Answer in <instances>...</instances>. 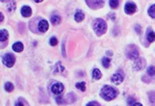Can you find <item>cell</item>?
Instances as JSON below:
<instances>
[{
  "label": "cell",
  "mask_w": 155,
  "mask_h": 106,
  "mask_svg": "<svg viewBox=\"0 0 155 106\" xmlns=\"http://www.w3.org/2000/svg\"><path fill=\"white\" fill-rule=\"evenodd\" d=\"M101 96L105 100L107 101H111L112 99H114L117 96V92L116 90L114 89L112 87L110 86H104L101 90Z\"/></svg>",
  "instance_id": "6da1fadb"
},
{
  "label": "cell",
  "mask_w": 155,
  "mask_h": 106,
  "mask_svg": "<svg viewBox=\"0 0 155 106\" xmlns=\"http://www.w3.org/2000/svg\"><path fill=\"white\" fill-rule=\"evenodd\" d=\"M93 29L95 31L97 36H102L104 35L106 31H107V23L105 22V20L101 19H96L93 21Z\"/></svg>",
  "instance_id": "7a4b0ae2"
},
{
  "label": "cell",
  "mask_w": 155,
  "mask_h": 106,
  "mask_svg": "<svg viewBox=\"0 0 155 106\" xmlns=\"http://www.w3.org/2000/svg\"><path fill=\"white\" fill-rule=\"evenodd\" d=\"M126 55H127V57H128L129 59L137 60L139 58V55H140L138 47H137L135 44L128 45L127 48H126Z\"/></svg>",
  "instance_id": "3957f363"
},
{
  "label": "cell",
  "mask_w": 155,
  "mask_h": 106,
  "mask_svg": "<svg viewBox=\"0 0 155 106\" xmlns=\"http://www.w3.org/2000/svg\"><path fill=\"white\" fill-rule=\"evenodd\" d=\"M3 63L6 67L8 68H12L14 66V64L16 63V58L14 57V55H12L11 53H7L3 56Z\"/></svg>",
  "instance_id": "277c9868"
},
{
  "label": "cell",
  "mask_w": 155,
  "mask_h": 106,
  "mask_svg": "<svg viewBox=\"0 0 155 106\" xmlns=\"http://www.w3.org/2000/svg\"><path fill=\"white\" fill-rule=\"evenodd\" d=\"M50 90H51V92H53V94L59 96V95H61L62 92L64 91V86H63L62 83L55 82V83H53V85H51Z\"/></svg>",
  "instance_id": "5b68a950"
},
{
  "label": "cell",
  "mask_w": 155,
  "mask_h": 106,
  "mask_svg": "<svg viewBox=\"0 0 155 106\" xmlns=\"http://www.w3.org/2000/svg\"><path fill=\"white\" fill-rule=\"evenodd\" d=\"M86 2L92 9H99L104 5V0H86Z\"/></svg>",
  "instance_id": "8992f818"
},
{
  "label": "cell",
  "mask_w": 155,
  "mask_h": 106,
  "mask_svg": "<svg viewBox=\"0 0 155 106\" xmlns=\"http://www.w3.org/2000/svg\"><path fill=\"white\" fill-rule=\"evenodd\" d=\"M137 10V6L135 3L133 2H128L127 4L125 5V13L128 14V15H132L136 12Z\"/></svg>",
  "instance_id": "52a82bcc"
},
{
  "label": "cell",
  "mask_w": 155,
  "mask_h": 106,
  "mask_svg": "<svg viewBox=\"0 0 155 106\" xmlns=\"http://www.w3.org/2000/svg\"><path fill=\"white\" fill-rule=\"evenodd\" d=\"M144 66H145V60L138 58L137 61L135 62V64H134V69H135L136 71H141V69L144 68Z\"/></svg>",
  "instance_id": "ba28073f"
},
{
  "label": "cell",
  "mask_w": 155,
  "mask_h": 106,
  "mask_svg": "<svg viewBox=\"0 0 155 106\" xmlns=\"http://www.w3.org/2000/svg\"><path fill=\"white\" fill-rule=\"evenodd\" d=\"M123 78L124 76L121 73H114V75L112 76V83H114V84H120V83H122V81H123Z\"/></svg>",
  "instance_id": "9c48e42d"
},
{
  "label": "cell",
  "mask_w": 155,
  "mask_h": 106,
  "mask_svg": "<svg viewBox=\"0 0 155 106\" xmlns=\"http://www.w3.org/2000/svg\"><path fill=\"white\" fill-rule=\"evenodd\" d=\"M38 29H39V31L42 32V33H44V32L47 31V30L48 29V21L45 20V19H42L40 22L38 23Z\"/></svg>",
  "instance_id": "30bf717a"
},
{
  "label": "cell",
  "mask_w": 155,
  "mask_h": 106,
  "mask_svg": "<svg viewBox=\"0 0 155 106\" xmlns=\"http://www.w3.org/2000/svg\"><path fill=\"white\" fill-rule=\"evenodd\" d=\"M20 13H22V15L24 17H29L30 16H31V14H32L31 8L28 7V6H23V7L22 8Z\"/></svg>",
  "instance_id": "8fae6325"
},
{
  "label": "cell",
  "mask_w": 155,
  "mask_h": 106,
  "mask_svg": "<svg viewBox=\"0 0 155 106\" xmlns=\"http://www.w3.org/2000/svg\"><path fill=\"white\" fill-rule=\"evenodd\" d=\"M13 50L16 51V52H22L23 50V44L20 42H16V44H13Z\"/></svg>",
  "instance_id": "7c38bea8"
},
{
  "label": "cell",
  "mask_w": 155,
  "mask_h": 106,
  "mask_svg": "<svg viewBox=\"0 0 155 106\" xmlns=\"http://www.w3.org/2000/svg\"><path fill=\"white\" fill-rule=\"evenodd\" d=\"M83 19H84V14L81 11L77 12L75 15V20L77 21V22H81V21H83Z\"/></svg>",
  "instance_id": "4fadbf2b"
},
{
  "label": "cell",
  "mask_w": 155,
  "mask_h": 106,
  "mask_svg": "<svg viewBox=\"0 0 155 106\" xmlns=\"http://www.w3.org/2000/svg\"><path fill=\"white\" fill-rule=\"evenodd\" d=\"M92 77L94 78V79H96V80L100 79V78L102 77L101 71H100L98 69H94V71H93V72H92Z\"/></svg>",
  "instance_id": "5bb4252c"
},
{
  "label": "cell",
  "mask_w": 155,
  "mask_h": 106,
  "mask_svg": "<svg viewBox=\"0 0 155 106\" xmlns=\"http://www.w3.org/2000/svg\"><path fill=\"white\" fill-rule=\"evenodd\" d=\"M0 40H1V42H5L6 40H8V32L5 29L0 31Z\"/></svg>",
  "instance_id": "9a60e30c"
},
{
  "label": "cell",
  "mask_w": 155,
  "mask_h": 106,
  "mask_svg": "<svg viewBox=\"0 0 155 106\" xmlns=\"http://www.w3.org/2000/svg\"><path fill=\"white\" fill-rule=\"evenodd\" d=\"M50 20H51V23H53V25H57V24H59L60 21H61V17L56 15V16H53V17H51Z\"/></svg>",
  "instance_id": "2e32d148"
},
{
  "label": "cell",
  "mask_w": 155,
  "mask_h": 106,
  "mask_svg": "<svg viewBox=\"0 0 155 106\" xmlns=\"http://www.w3.org/2000/svg\"><path fill=\"white\" fill-rule=\"evenodd\" d=\"M64 71V67L60 65V63H57L55 67H54V73H60V72H62Z\"/></svg>",
  "instance_id": "e0dca14e"
},
{
  "label": "cell",
  "mask_w": 155,
  "mask_h": 106,
  "mask_svg": "<svg viewBox=\"0 0 155 106\" xmlns=\"http://www.w3.org/2000/svg\"><path fill=\"white\" fill-rule=\"evenodd\" d=\"M147 39L149 42H152L155 41V33L153 31H149L147 34Z\"/></svg>",
  "instance_id": "ac0fdd59"
},
{
  "label": "cell",
  "mask_w": 155,
  "mask_h": 106,
  "mask_svg": "<svg viewBox=\"0 0 155 106\" xmlns=\"http://www.w3.org/2000/svg\"><path fill=\"white\" fill-rule=\"evenodd\" d=\"M148 15H149V17H151L152 19H155V4L149 8V10H148Z\"/></svg>",
  "instance_id": "d6986e66"
},
{
  "label": "cell",
  "mask_w": 155,
  "mask_h": 106,
  "mask_svg": "<svg viewBox=\"0 0 155 106\" xmlns=\"http://www.w3.org/2000/svg\"><path fill=\"white\" fill-rule=\"evenodd\" d=\"M86 82H80V83H77L76 84V87L78 88V89H80L81 91H83V92H84L86 91Z\"/></svg>",
  "instance_id": "ffe728a7"
},
{
  "label": "cell",
  "mask_w": 155,
  "mask_h": 106,
  "mask_svg": "<svg viewBox=\"0 0 155 106\" xmlns=\"http://www.w3.org/2000/svg\"><path fill=\"white\" fill-rule=\"evenodd\" d=\"M102 63L105 68H109V67H110V64H111V60L107 58V57H105V58L102 59Z\"/></svg>",
  "instance_id": "44dd1931"
},
{
  "label": "cell",
  "mask_w": 155,
  "mask_h": 106,
  "mask_svg": "<svg viewBox=\"0 0 155 106\" xmlns=\"http://www.w3.org/2000/svg\"><path fill=\"white\" fill-rule=\"evenodd\" d=\"M5 90L7 91V92H12V91L14 90V85L11 82H7L5 84Z\"/></svg>",
  "instance_id": "7402d4cb"
},
{
  "label": "cell",
  "mask_w": 155,
  "mask_h": 106,
  "mask_svg": "<svg viewBox=\"0 0 155 106\" xmlns=\"http://www.w3.org/2000/svg\"><path fill=\"white\" fill-rule=\"evenodd\" d=\"M119 5V1L118 0H110V6L112 9H115Z\"/></svg>",
  "instance_id": "603a6c76"
},
{
  "label": "cell",
  "mask_w": 155,
  "mask_h": 106,
  "mask_svg": "<svg viewBox=\"0 0 155 106\" xmlns=\"http://www.w3.org/2000/svg\"><path fill=\"white\" fill-rule=\"evenodd\" d=\"M147 73L150 75V76H153L155 75V67H149V68L147 69Z\"/></svg>",
  "instance_id": "cb8c5ba5"
},
{
  "label": "cell",
  "mask_w": 155,
  "mask_h": 106,
  "mask_svg": "<svg viewBox=\"0 0 155 106\" xmlns=\"http://www.w3.org/2000/svg\"><path fill=\"white\" fill-rule=\"evenodd\" d=\"M50 45L51 46H55V45L57 44V39L56 38H54V37H53L50 40Z\"/></svg>",
  "instance_id": "d4e9b609"
},
{
  "label": "cell",
  "mask_w": 155,
  "mask_h": 106,
  "mask_svg": "<svg viewBox=\"0 0 155 106\" xmlns=\"http://www.w3.org/2000/svg\"><path fill=\"white\" fill-rule=\"evenodd\" d=\"M56 101L58 104H63L64 103V99H63V98H61V96H58V98H56Z\"/></svg>",
  "instance_id": "484cf974"
},
{
  "label": "cell",
  "mask_w": 155,
  "mask_h": 106,
  "mask_svg": "<svg viewBox=\"0 0 155 106\" xmlns=\"http://www.w3.org/2000/svg\"><path fill=\"white\" fill-rule=\"evenodd\" d=\"M127 103H128L129 105H134L135 104V99H134L133 98H128V100H127Z\"/></svg>",
  "instance_id": "4316f807"
},
{
  "label": "cell",
  "mask_w": 155,
  "mask_h": 106,
  "mask_svg": "<svg viewBox=\"0 0 155 106\" xmlns=\"http://www.w3.org/2000/svg\"><path fill=\"white\" fill-rule=\"evenodd\" d=\"M149 96H154V98H149V99H150L151 103L155 104V93H150V95H149Z\"/></svg>",
  "instance_id": "83f0119b"
},
{
  "label": "cell",
  "mask_w": 155,
  "mask_h": 106,
  "mask_svg": "<svg viewBox=\"0 0 155 106\" xmlns=\"http://www.w3.org/2000/svg\"><path fill=\"white\" fill-rule=\"evenodd\" d=\"M136 30H137V34H141V27H139L138 25H137Z\"/></svg>",
  "instance_id": "f1b7e54d"
},
{
  "label": "cell",
  "mask_w": 155,
  "mask_h": 106,
  "mask_svg": "<svg viewBox=\"0 0 155 106\" xmlns=\"http://www.w3.org/2000/svg\"><path fill=\"white\" fill-rule=\"evenodd\" d=\"M87 105H97V106H99L100 104L98 103V102H95V101H93V102H89Z\"/></svg>",
  "instance_id": "f546056e"
},
{
  "label": "cell",
  "mask_w": 155,
  "mask_h": 106,
  "mask_svg": "<svg viewBox=\"0 0 155 106\" xmlns=\"http://www.w3.org/2000/svg\"><path fill=\"white\" fill-rule=\"evenodd\" d=\"M0 17H1V19H0V21H3V19H4V17H3V14H2V13L0 14Z\"/></svg>",
  "instance_id": "4dcf8cb0"
},
{
  "label": "cell",
  "mask_w": 155,
  "mask_h": 106,
  "mask_svg": "<svg viewBox=\"0 0 155 106\" xmlns=\"http://www.w3.org/2000/svg\"><path fill=\"white\" fill-rule=\"evenodd\" d=\"M34 1H35L36 3H40V2L43 1V0H34Z\"/></svg>",
  "instance_id": "1f68e13d"
},
{
  "label": "cell",
  "mask_w": 155,
  "mask_h": 106,
  "mask_svg": "<svg viewBox=\"0 0 155 106\" xmlns=\"http://www.w3.org/2000/svg\"><path fill=\"white\" fill-rule=\"evenodd\" d=\"M107 54H108V55H109V54H110V56H112V52H111V51H110V52H109V51H108Z\"/></svg>",
  "instance_id": "d6a6232c"
}]
</instances>
